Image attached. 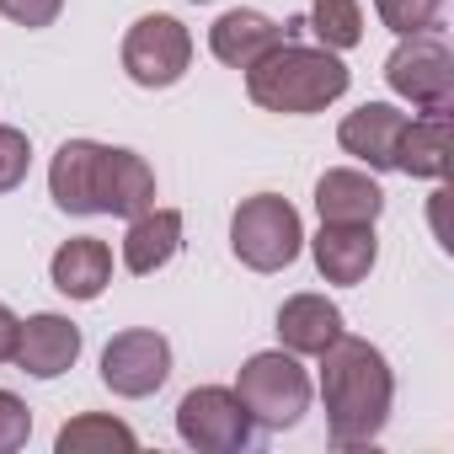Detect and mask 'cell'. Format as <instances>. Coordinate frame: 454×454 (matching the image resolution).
Here are the masks:
<instances>
[{
    "label": "cell",
    "instance_id": "6da1fadb",
    "mask_svg": "<svg viewBox=\"0 0 454 454\" xmlns=\"http://www.w3.org/2000/svg\"><path fill=\"white\" fill-rule=\"evenodd\" d=\"M321 401H326V433L337 449L374 443L385 433L390 401H395V380H390L385 353L374 342L342 332L321 353Z\"/></svg>",
    "mask_w": 454,
    "mask_h": 454
},
{
    "label": "cell",
    "instance_id": "3957f363",
    "mask_svg": "<svg viewBox=\"0 0 454 454\" xmlns=\"http://www.w3.org/2000/svg\"><path fill=\"white\" fill-rule=\"evenodd\" d=\"M300 247H305V224H300L294 203L278 198V192L247 198V203L236 208V219H231V252H236L252 273H278V268H289V262L300 257Z\"/></svg>",
    "mask_w": 454,
    "mask_h": 454
},
{
    "label": "cell",
    "instance_id": "30bf717a",
    "mask_svg": "<svg viewBox=\"0 0 454 454\" xmlns=\"http://www.w3.org/2000/svg\"><path fill=\"white\" fill-rule=\"evenodd\" d=\"M17 369H27L33 380H59L75 358H81V326L75 321H65V316H33V321H22V332H17Z\"/></svg>",
    "mask_w": 454,
    "mask_h": 454
},
{
    "label": "cell",
    "instance_id": "7a4b0ae2",
    "mask_svg": "<svg viewBox=\"0 0 454 454\" xmlns=\"http://www.w3.org/2000/svg\"><path fill=\"white\" fill-rule=\"evenodd\" d=\"M348 65L332 54V49H310L300 38H284L278 49H268L252 70H247V91L262 113H289V118H305V113H326L342 91H348Z\"/></svg>",
    "mask_w": 454,
    "mask_h": 454
},
{
    "label": "cell",
    "instance_id": "7402d4cb",
    "mask_svg": "<svg viewBox=\"0 0 454 454\" xmlns=\"http://www.w3.org/2000/svg\"><path fill=\"white\" fill-rule=\"evenodd\" d=\"M374 12L395 38H411L438 22V0H374Z\"/></svg>",
    "mask_w": 454,
    "mask_h": 454
},
{
    "label": "cell",
    "instance_id": "52a82bcc",
    "mask_svg": "<svg viewBox=\"0 0 454 454\" xmlns=\"http://www.w3.org/2000/svg\"><path fill=\"white\" fill-rule=\"evenodd\" d=\"M192 65V33L176 22V17H139L123 38V70L134 86L145 91H166L187 75Z\"/></svg>",
    "mask_w": 454,
    "mask_h": 454
},
{
    "label": "cell",
    "instance_id": "9c48e42d",
    "mask_svg": "<svg viewBox=\"0 0 454 454\" xmlns=\"http://www.w3.org/2000/svg\"><path fill=\"white\" fill-rule=\"evenodd\" d=\"M102 182H107V145L97 139L59 145L49 166V192L65 214H102Z\"/></svg>",
    "mask_w": 454,
    "mask_h": 454
},
{
    "label": "cell",
    "instance_id": "484cf974",
    "mask_svg": "<svg viewBox=\"0 0 454 454\" xmlns=\"http://www.w3.org/2000/svg\"><path fill=\"white\" fill-rule=\"evenodd\" d=\"M17 332H22V321H17L6 305H0V364H6V358L17 353Z\"/></svg>",
    "mask_w": 454,
    "mask_h": 454
},
{
    "label": "cell",
    "instance_id": "d6986e66",
    "mask_svg": "<svg viewBox=\"0 0 454 454\" xmlns=\"http://www.w3.org/2000/svg\"><path fill=\"white\" fill-rule=\"evenodd\" d=\"M395 171L406 176H443L449 171V113H427V118H406L401 145H395Z\"/></svg>",
    "mask_w": 454,
    "mask_h": 454
},
{
    "label": "cell",
    "instance_id": "ba28073f",
    "mask_svg": "<svg viewBox=\"0 0 454 454\" xmlns=\"http://www.w3.org/2000/svg\"><path fill=\"white\" fill-rule=\"evenodd\" d=\"M171 374V342L160 332H118L102 348V385L123 401L155 395Z\"/></svg>",
    "mask_w": 454,
    "mask_h": 454
},
{
    "label": "cell",
    "instance_id": "9a60e30c",
    "mask_svg": "<svg viewBox=\"0 0 454 454\" xmlns=\"http://www.w3.org/2000/svg\"><path fill=\"white\" fill-rule=\"evenodd\" d=\"M49 278H54V289L65 300H102V289L113 284V252H107V241H97V236L65 241L54 252V262H49Z\"/></svg>",
    "mask_w": 454,
    "mask_h": 454
},
{
    "label": "cell",
    "instance_id": "ac0fdd59",
    "mask_svg": "<svg viewBox=\"0 0 454 454\" xmlns=\"http://www.w3.org/2000/svg\"><path fill=\"white\" fill-rule=\"evenodd\" d=\"M155 208V171L145 166V155L134 150H113L107 145V182H102V214H118V219H134Z\"/></svg>",
    "mask_w": 454,
    "mask_h": 454
},
{
    "label": "cell",
    "instance_id": "603a6c76",
    "mask_svg": "<svg viewBox=\"0 0 454 454\" xmlns=\"http://www.w3.org/2000/svg\"><path fill=\"white\" fill-rule=\"evenodd\" d=\"M27 166H33V145L22 129L0 123V192H17L27 182Z\"/></svg>",
    "mask_w": 454,
    "mask_h": 454
},
{
    "label": "cell",
    "instance_id": "277c9868",
    "mask_svg": "<svg viewBox=\"0 0 454 454\" xmlns=\"http://www.w3.org/2000/svg\"><path fill=\"white\" fill-rule=\"evenodd\" d=\"M236 395H241V406L252 411L257 427L284 433V427H294V422L305 417V406H310V374L294 364L289 348H278V353H252V358L241 364Z\"/></svg>",
    "mask_w": 454,
    "mask_h": 454
},
{
    "label": "cell",
    "instance_id": "44dd1931",
    "mask_svg": "<svg viewBox=\"0 0 454 454\" xmlns=\"http://www.w3.org/2000/svg\"><path fill=\"white\" fill-rule=\"evenodd\" d=\"M305 27L321 38V49L342 54V49H358L364 43V12H358V0H316Z\"/></svg>",
    "mask_w": 454,
    "mask_h": 454
},
{
    "label": "cell",
    "instance_id": "8fae6325",
    "mask_svg": "<svg viewBox=\"0 0 454 454\" xmlns=\"http://www.w3.org/2000/svg\"><path fill=\"white\" fill-rule=\"evenodd\" d=\"M401 129H406V113H395L390 102H364L358 113L342 118L337 139L348 155H358L369 171H395V145H401Z\"/></svg>",
    "mask_w": 454,
    "mask_h": 454
},
{
    "label": "cell",
    "instance_id": "7c38bea8",
    "mask_svg": "<svg viewBox=\"0 0 454 454\" xmlns=\"http://www.w3.org/2000/svg\"><path fill=\"white\" fill-rule=\"evenodd\" d=\"M310 252H316V268L326 284H364L369 268L380 262L374 224H321Z\"/></svg>",
    "mask_w": 454,
    "mask_h": 454
},
{
    "label": "cell",
    "instance_id": "2e32d148",
    "mask_svg": "<svg viewBox=\"0 0 454 454\" xmlns=\"http://www.w3.org/2000/svg\"><path fill=\"white\" fill-rule=\"evenodd\" d=\"M337 337H342V310L326 294H294V300H284V310H278V342L289 353L321 358Z\"/></svg>",
    "mask_w": 454,
    "mask_h": 454
},
{
    "label": "cell",
    "instance_id": "4fadbf2b",
    "mask_svg": "<svg viewBox=\"0 0 454 454\" xmlns=\"http://www.w3.org/2000/svg\"><path fill=\"white\" fill-rule=\"evenodd\" d=\"M289 38V27H278L273 17L262 12H224L214 27H208V49L219 65H231V70H252L268 49H278Z\"/></svg>",
    "mask_w": 454,
    "mask_h": 454
},
{
    "label": "cell",
    "instance_id": "8992f818",
    "mask_svg": "<svg viewBox=\"0 0 454 454\" xmlns=\"http://www.w3.org/2000/svg\"><path fill=\"white\" fill-rule=\"evenodd\" d=\"M252 427H257L252 411L241 406L236 390H224V385H198L176 406V433L198 454H236V449L252 443Z\"/></svg>",
    "mask_w": 454,
    "mask_h": 454
},
{
    "label": "cell",
    "instance_id": "ffe728a7",
    "mask_svg": "<svg viewBox=\"0 0 454 454\" xmlns=\"http://www.w3.org/2000/svg\"><path fill=\"white\" fill-rule=\"evenodd\" d=\"M54 443H59V454H107V449H139L134 427H129V422H118V417H102V411H86V417L65 422Z\"/></svg>",
    "mask_w": 454,
    "mask_h": 454
},
{
    "label": "cell",
    "instance_id": "5bb4252c",
    "mask_svg": "<svg viewBox=\"0 0 454 454\" xmlns=\"http://www.w3.org/2000/svg\"><path fill=\"white\" fill-rule=\"evenodd\" d=\"M182 252V214L176 208H145L129 219V236H123V268L134 278L160 273L171 257Z\"/></svg>",
    "mask_w": 454,
    "mask_h": 454
},
{
    "label": "cell",
    "instance_id": "cb8c5ba5",
    "mask_svg": "<svg viewBox=\"0 0 454 454\" xmlns=\"http://www.w3.org/2000/svg\"><path fill=\"white\" fill-rule=\"evenodd\" d=\"M27 433H33V411H27V401L12 395V390H0V454L22 449Z\"/></svg>",
    "mask_w": 454,
    "mask_h": 454
},
{
    "label": "cell",
    "instance_id": "5b68a950",
    "mask_svg": "<svg viewBox=\"0 0 454 454\" xmlns=\"http://www.w3.org/2000/svg\"><path fill=\"white\" fill-rule=\"evenodd\" d=\"M385 81L395 97H406L411 107L422 113H449L454 102V54L449 43L427 27V33H411L401 38V49L385 59Z\"/></svg>",
    "mask_w": 454,
    "mask_h": 454
},
{
    "label": "cell",
    "instance_id": "d4e9b609",
    "mask_svg": "<svg viewBox=\"0 0 454 454\" xmlns=\"http://www.w3.org/2000/svg\"><path fill=\"white\" fill-rule=\"evenodd\" d=\"M0 12H6L17 27H54L65 0H0Z\"/></svg>",
    "mask_w": 454,
    "mask_h": 454
},
{
    "label": "cell",
    "instance_id": "4316f807",
    "mask_svg": "<svg viewBox=\"0 0 454 454\" xmlns=\"http://www.w3.org/2000/svg\"><path fill=\"white\" fill-rule=\"evenodd\" d=\"M192 6H208V0H192Z\"/></svg>",
    "mask_w": 454,
    "mask_h": 454
},
{
    "label": "cell",
    "instance_id": "e0dca14e",
    "mask_svg": "<svg viewBox=\"0 0 454 454\" xmlns=\"http://www.w3.org/2000/svg\"><path fill=\"white\" fill-rule=\"evenodd\" d=\"M316 208L321 224H374L385 214V192L364 171H326L316 182Z\"/></svg>",
    "mask_w": 454,
    "mask_h": 454
}]
</instances>
